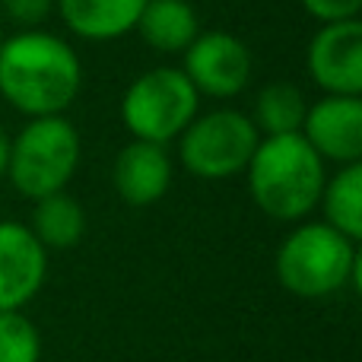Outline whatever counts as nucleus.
<instances>
[{
	"instance_id": "nucleus-14",
	"label": "nucleus",
	"mask_w": 362,
	"mask_h": 362,
	"mask_svg": "<svg viewBox=\"0 0 362 362\" xmlns=\"http://www.w3.org/2000/svg\"><path fill=\"white\" fill-rule=\"evenodd\" d=\"M29 232L38 238L45 251H67L80 245L86 235V213H83L80 200L70 197L67 191L48 194V197L35 200Z\"/></svg>"
},
{
	"instance_id": "nucleus-21",
	"label": "nucleus",
	"mask_w": 362,
	"mask_h": 362,
	"mask_svg": "<svg viewBox=\"0 0 362 362\" xmlns=\"http://www.w3.org/2000/svg\"><path fill=\"white\" fill-rule=\"evenodd\" d=\"M4 38H6V35H4V25H0V45H4Z\"/></svg>"
},
{
	"instance_id": "nucleus-10",
	"label": "nucleus",
	"mask_w": 362,
	"mask_h": 362,
	"mask_svg": "<svg viewBox=\"0 0 362 362\" xmlns=\"http://www.w3.org/2000/svg\"><path fill=\"white\" fill-rule=\"evenodd\" d=\"M48 276V251L25 223L0 219V312H23Z\"/></svg>"
},
{
	"instance_id": "nucleus-5",
	"label": "nucleus",
	"mask_w": 362,
	"mask_h": 362,
	"mask_svg": "<svg viewBox=\"0 0 362 362\" xmlns=\"http://www.w3.org/2000/svg\"><path fill=\"white\" fill-rule=\"evenodd\" d=\"M200 95L181 67H153L121 95V124L134 140L169 146L197 118Z\"/></svg>"
},
{
	"instance_id": "nucleus-15",
	"label": "nucleus",
	"mask_w": 362,
	"mask_h": 362,
	"mask_svg": "<svg viewBox=\"0 0 362 362\" xmlns=\"http://www.w3.org/2000/svg\"><path fill=\"white\" fill-rule=\"evenodd\" d=\"M318 206L325 210V219L331 229L346 235L350 242L362 238V163L340 165L337 175H331L321 187Z\"/></svg>"
},
{
	"instance_id": "nucleus-8",
	"label": "nucleus",
	"mask_w": 362,
	"mask_h": 362,
	"mask_svg": "<svg viewBox=\"0 0 362 362\" xmlns=\"http://www.w3.org/2000/svg\"><path fill=\"white\" fill-rule=\"evenodd\" d=\"M305 67L325 95H362V23H325L312 35Z\"/></svg>"
},
{
	"instance_id": "nucleus-1",
	"label": "nucleus",
	"mask_w": 362,
	"mask_h": 362,
	"mask_svg": "<svg viewBox=\"0 0 362 362\" xmlns=\"http://www.w3.org/2000/svg\"><path fill=\"white\" fill-rule=\"evenodd\" d=\"M83 89L80 54L45 29H23L0 45V95L25 118L64 115Z\"/></svg>"
},
{
	"instance_id": "nucleus-9",
	"label": "nucleus",
	"mask_w": 362,
	"mask_h": 362,
	"mask_svg": "<svg viewBox=\"0 0 362 362\" xmlns=\"http://www.w3.org/2000/svg\"><path fill=\"white\" fill-rule=\"evenodd\" d=\"M299 134L325 163H337V169L362 163V99L325 95L312 102Z\"/></svg>"
},
{
	"instance_id": "nucleus-7",
	"label": "nucleus",
	"mask_w": 362,
	"mask_h": 362,
	"mask_svg": "<svg viewBox=\"0 0 362 362\" xmlns=\"http://www.w3.org/2000/svg\"><path fill=\"white\" fill-rule=\"evenodd\" d=\"M185 64L181 74L194 86L197 95H210V99H232L238 95L251 80V51L242 38L232 32H200L185 51H181Z\"/></svg>"
},
{
	"instance_id": "nucleus-6",
	"label": "nucleus",
	"mask_w": 362,
	"mask_h": 362,
	"mask_svg": "<svg viewBox=\"0 0 362 362\" xmlns=\"http://www.w3.org/2000/svg\"><path fill=\"white\" fill-rule=\"evenodd\" d=\"M261 134L251 118L235 108L197 115L178 137V159L194 178L226 181L248 169Z\"/></svg>"
},
{
	"instance_id": "nucleus-20",
	"label": "nucleus",
	"mask_w": 362,
	"mask_h": 362,
	"mask_svg": "<svg viewBox=\"0 0 362 362\" xmlns=\"http://www.w3.org/2000/svg\"><path fill=\"white\" fill-rule=\"evenodd\" d=\"M6 156H10V137L0 124V178H6Z\"/></svg>"
},
{
	"instance_id": "nucleus-19",
	"label": "nucleus",
	"mask_w": 362,
	"mask_h": 362,
	"mask_svg": "<svg viewBox=\"0 0 362 362\" xmlns=\"http://www.w3.org/2000/svg\"><path fill=\"white\" fill-rule=\"evenodd\" d=\"M302 10L312 19L325 23H344V19H359L362 0H299Z\"/></svg>"
},
{
	"instance_id": "nucleus-3",
	"label": "nucleus",
	"mask_w": 362,
	"mask_h": 362,
	"mask_svg": "<svg viewBox=\"0 0 362 362\" xmlns=\"http://www.w3.org/2000/svg\"><path fill=\"white\" fill-rule=\"evenodd\" d=\"M362 257L356 242L327 223H302L276 248V280L299 299H327L346 283L359 286Z\"/></svg>"
},
{
	"instance_id": "nucleus-17",
	"label": "nucleus",
	"mask_w": 362,
	"mask_h": 362,
	"mask_svg": "<svg viewBox=\"0 0 362 362\" xmlns=\"http://www.w3.org/2000/svg\"><path fill=\"white\" fill-rule=\"evenodd\" d=\"M42 334L23 312H0V362H38Z\"/></svg>"
},
{
	"instance_id": "nucleus-2",
	"label": "nucleus",
	"mask_w": 362,
	"mask_h": 362,
	"mask_svg": "<svg viewBox=\"0 0 362 362\" xmlns=\"http://www.w3.org/2000/svg\"><path fill=\"white\" fill-rule=\"evenodd\" d=\"M245 178L261 213L280 223H302L318 206L327 172L325 159L305 144L302 134H283L261 137Z\"/></svg>"
},
{
	"instance_id": "nucleus-12",
	"label": "nucleus",
	"mask_w": 362,
	"mask_h": 362,
	"mask_svg": "<svg viewBox=\"0 0 362 362\" xmlns=\"http://www.w3.org/2000/svg\"><path fill=\"white\" fill-rule=\"evenodd\" d=\"M146 0H54L64 25L86 42H115L134 32Z\"/></svg>"
},
{
	"instance_id": "nucleus-13",
	"label": "nucleus",
	"mask_w": 362,
	"mask_h": 362,
	"mask_svg": "<svg viewBox=\"0 0 362 362\" xmlns=\"http://www.w3.org/2000/svg\"><path fill=\"white\" fill-rule=\"evenodd\" d=\"M134 32L159 54H181L200 35V19L187 0H146Z\"/></svg>"
},
{
	"instance_id": "nucleus-16",
	"label": "nucleus",
	"mask_w": 362,
	"mask_h": 362,
	"mask_svg": "<svg viewBox=\"0 0 362 362\" xmlns=\"http://www.w3.org/2000/svg\"><path fill=\"white\" fill-rule=\"evenodd\" d=\"M308 112V99L293 83H270L255 99V112L248 115L251 124L261 137H283V134H299Z\"/></svg>"
},
{
	"instance_id": "nucleus-18",
	"label": "nucleus",
	"mask_w": 362,
	"mask_h": 362,
	"mask_svg": "<svg viewBox=\"0 0 362 362\" xmlns=\"http://www.w3.org/2000/svg\"><path fill=\"white\" fill-rule=\"evenodd\" d=\"M0 10L23 32V29H38L54 13V0H0Z\"/></svg>"
},
{
	"instance_id": "nucleus-4",
	"label": "nucleus",
	"mask_w": 362,
	"mask_h": 362,
	"mask_svg": "<svg viewBox=\"0 0 362 362\" xmlns=\"http://www.w3.org/2000/svg\"><path fill=\"white\" fill-rule=\"evenodd\" d=\"M80 131L64 115L29 118V124L10 140L6 178L23 197L42 200L70 185L80 169Z\"/></svg>"
},
{
	"instance_id": "nucleus-11",
	"label": "nucleus",
	"mask_w": 362,
	"mask_h": 362,
	"mask_svg": "<svg viewBox=\"0 0 362 362\" xmlns=\"http://www.w3.org/2000/svg\"><path fill=\"white\" fill-rule=\"evenodd\" d=\"M172 159L169 150L146 140H131L121 146L112 165V185L127 206H153L172 187Z\"/></svg>"
}]
</instances>
